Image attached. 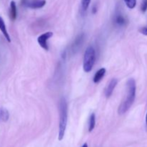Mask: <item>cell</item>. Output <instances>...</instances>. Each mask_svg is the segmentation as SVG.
I'll use <instances>...</instances> for the list:
<instances>
[{"label":"cell","instance_id":"cell-17","mask_svg":"<svg viewBox=\"0 0 147 147\" xmlns=\"http://www.w3.org/2000/svg\"><path fill=\"white\" fill-rule=\"evenodd\" d=\"M139 32H140V33H142V34H144V35L147 36V26L142 27V28L139 30Z\"/></svg>","mask_w":147,"mask_h":147},{"label":"cell","instance_id":"cell-18","mask_svg":"<svg viewBox=\"0 0 147 147\" xmlns=\"http://www.w3.org/2000/svg\"><path fill=\"white\" fill-rule=\"evenodd\" d=\"M96 11H97V8H96V6H94V7H93V14H96Z\"/></svg>","mask_w":147,"mask_h":147},{"label":"cell","instance_id":"cell-13","mask_svg":"<svg viewBox=\"0 0 147 147\" xmlns=\"http://www.w3.org/2000/svg\"><path fill=\"white\" fill-rule=\"evenodd\" d=\"M95 126H96V115L95 113H91L88 122V131L91 132L94 129Z\"/></svg>","mask_w":147,"mask_h":147},{"label":"cell","instance_id":"cell-9","mask_svg":"<svg viewBox=\"0 0 147 147\" xmlns=\"http://www.w3.org/2000/svg\"><path fill=\"white\" fill-rule=\"evenodd\" d=\"M106 70L104 67H102V68L99 69L96 73L94 77H93V82L95 83H98L103 79V78L104 77L105 74H106Z\"/></svg>","mask_w":147,"mask_h":147},{"label":"cell","instance_id":"cell-16","mask_svg":"<svg viewBox=\"0 0 147 147\" xmlns=\"http://www.w3.org/2000/svg\"><path fill=\"white\" fill-rule=\"evenodd\" d=\"M141 10L142 12H146L147 10V0H143L141 5Z\"/></svg>","mask_w":147,"mask_h":147},{"label":"cell","instance_id":"cell-20","mask_svg":"<svg viewBox=\"0 0 147 147\" xmlns=\"http://www.w3.org/2000/svg\"><path fill=\"white\" fill-rule=\"evenodd\" d=\"M81 147H88V144H83V146H82Z\"/></svg>","mask_w":147,"mask_h":147},{"label":"cell","instance_id":"cell-11","mask_svg":"<svg viewBox=\"0 0 147 147\" xmlns=\"http://www.w3.org/2000/svg\"><path fill=\"white\" fill-rule=\"evenodd\" d=\"M10 18L12 20H15L17 16V6H16L15 2L14 1H11L10 3V11H9Z\"/></svg>","mask_w":147,"mask_h":147},{"label":"cell","instance_id":"cell-5","mask_svg":"<svg viewBox=\"0 0 147 147\" xmlns=\"http://www.w3.org/2000/svg\"><path fill=\"white\" fill-rule=\"evenodd\" d=\"M22 4L30 9H40L45 5L46 0H22Z\"/></svg>","mask_w":147,"mask_h":147},{"label":"cell","instance_id":"cell-10","mask_svg":"<svg viewBox=\"0 0 147 147\" xmlns=\"http://www.w3.org/2000/svg\"><path fill=\"white\" fill-rule=\"evenodd\" d=\"M0 30H1V32H2V34H4L6 40H7L9 42H11V39H10L9 34L8 32H7L5 23H4V20H3L1 17H0Z\"/></svg>","mask_w":147,"mask_h":147},{"label":"cell","instance_id":"cell-1","mask_svg":"<svg viewBox=\"0 0 147 147\" xmlns=\"http://www.w3.org/2000/svg\"><path fill=\"white\" fill-rule=\"evenodd\" d=\"M126 90H127L126 97L122 101L118 109V112L121 115L125 113L130 109L136 98V86L134 79L130 78L128 80L126 83Z\"/></svg>","mask_w":147,"mask_h":147},{"label":"cell","instance_id":"cell-7","mask_svg":"<svg viewBox=\"0 0 147 147\" xmlns=\"http://www.w3.org/2000/svg\"><path fill=\"white\" fill-rule=\"evenodd\" d=\"M85 40V34L83 33L78 35V37L75 39L73 45L71 46V50L73 53H76L80 49V47L83 45Z\"/></svg>","mask_w":147,"mask_h":147},{"label":"cell","instance_id":"cell-14","mask_svg":"<svg viewBox=\"0 0 147 147\" xmlns=\"http://www.w3.org/2000/svg\"><path fill=\"white\" fill-rule=\"evenodd\" d=\"M90 1L91 0H81V6H82V9L84 11L88 9L89 5L90 4Z\"/></svg>","mask_w":147,"mask_h":147},{"label":"cell","instance_id":"cell-12","mask_svg":"<svg viewBox=\"0 0 147 147\" xmlns=\"http://www.w3.org/2000/svg\"><path fill=\"white\" fill-rule=\"evenodd\" d=\"M9 118V113L8 111L5 108H1L0 109V120L6 122L8 121Z\"/></svg>","mask_w":147,"mask_h":147},{"label":"cell","instance_id":"cell-8","mask_svg":"<svg viewBox=\"0 0 147 147\" xmlns=\"http://www.w3.org/2000/svg\"><path fill=\"white\" fill-rule=\"evenodd\" d=\"M118 84V80L116 78H113L111 80V81L109 82V84L107 85L106 88H105V96H106L107 98H110L111 96V95L113 94V92L115 88L116 87Z\"/></svg>","mask_w":147,"mask_h":147},{"label":"cell","instance_id":"cell-2","mask_svg":"<svg viewBox=\"0 0 147 147\" xmlns=\"http://www.w3.org/2000/svg\"><path fill=\"white\" fill-rule=\"evenodd\" d=\"M59 113H60V121H59V141L63 140L65 133L67 123V103L65 98H62L59 102Z\"/></svg>","mask_w":147,"mask_h":147},{"label":"cell","instance_id":"cell-6","mask_svg":"<svg viewBox=\"0 0 147 147\" xmlns=\"http://www.w3.org/2000/svg\"><path fill=\"white\" fill-rule=\"evenodd\" d=\"M53 33L52 32H47L45 33H43L41 35L37 37V42L40 45V47L44 49L45 50H48L49 47L48 45H47V40L50 38V37H53Z\"/></svg>","mask_w":147,"mask_h":147},{"label":"cell","instance_id":"cell-19","mask_svg":"<svg viewBox=\"0 0 147 147\" xmlns=\"http://www.w3.org/2000/svg\"><path fill=\"white\" fill-rule=\"evenodd\" d=\"M146 130H147V113L146 115Z\"/></svg>","mask_w":147,"mask_h":147},{"label":"cell","instance_id":"cell-15","mask_svg":"<svg viewBox=\"0 0 147 147\" xmlns=\"http://www.w3.org/2000/svg\"><path fill=\"white\" fill-rule=\"evenodd\" d=\"M124 1L129 9H134L136 5V0H124Z\"/></svg>","mask_w":147,"mask_h":147},{"label":"cell","instance_id":"cell-3","mask_svg":"<svg viewBox=\"0 0 147 147\" xmlns=\"http://www.w3.org/2000/svg\"><path fill=\"white\" fill-rule=\"evenodd\" d=\"M96 61V50L93 46H88L86 48L83 57V70L86 73H89L93 69Z\"/></svg>","mask_w":147,"mask_h":147},{"label":"cell","instance_id":"cell-4","mask_svg":"<svg viewBox=\"0 0 147 147\" xmlns=\"http://www.w3.org/2000/svg\"><path fill=\"white\" fill-rule=\"evenodd\" d=\"M113 23L118 28L126 27L129 23L127 17L119 10H116L113 17Z\"/></svg>","mask_w":147,"mask_h":147}]
</instances>
